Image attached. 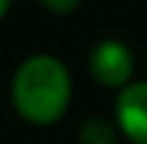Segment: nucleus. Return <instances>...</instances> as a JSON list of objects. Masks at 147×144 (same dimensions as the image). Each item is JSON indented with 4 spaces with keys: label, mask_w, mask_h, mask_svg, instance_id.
Returning <instances> with one entry per match:
<instances>
[{
    "label": "nucleus",
    "mask_w": 147,
    "mask_h": 144,
    "mask_svg": "<svg viewBox=\"0 0 147 144\" xmlns=\"http://www.w3.org/2000/svg\"><path fill=\"white\" fill-rule=\"evenodd\" d=\"M82 3H84V0H38V5H41L44 11H49V14H57V16L74 14V11H76Z\"/></svg>",
    "instance_id": "nucleus-5"
},
{
    "label": "nucleus",
    "mask_w": 147,
    "mask_h": 144,
    "mask_svg": "<svg viewBox=\"0 0 147 144\" xmlns=\"http://www.w3.org/2000/svg\"><path fill=\"white\" fill-rule=\"evenodd\" d=\"M120 131L115 120L106 117H87L79 125V144H117Z\"/></svg>",
    "instance_id": "nucleus-4"
},
{
    "label": "nucleus",
    "mask_w": 147,
    "mask_h": 144,
    "mask_svg": "<svg viewBox=\"0 0 147 144\" xmlns=\"http://www.w3.org/2000/svg\"><path fill=\"white\" fill-rule=\"evenodd\" d=\"M11 11V0H0V22L5 19V14Z\"/></svg>",
    "instance_id": "nucleus-6"
},
{
    "label": "nucleus",
    "mask_w": 147,
    "mask_h": 144,
    "mask_svg": "<svg viewBox=\"0 0 147 144\" xmlns=\"http://www.w3.org/2000/svg\"><path fill=\"white\" fill-rule=\"evenodd\" d=\"M11 106L25 123L47 128L65 117L74 98V79L60 57L38 52L25 57L11 76Z\"/></svg>",
    "instance_id": "nucleus-1"
},
{
    "label": "nucleus",
    "mask_w": 147,
    "mask_h": 144,
    "mask_svg": "<svg viewBox=\"0 0 147 144\" xmlns=\"http://www.w3.org/2000/svg\"><path fill=\"white\" fill-rule=\"evenodd\" d=\"M115 125L131 144H147V79H131L117 90Z\"/></svg>",
    "instance_id": "nucleus-3"
},
{
    "label": "nucleus",
    "mask_w": 147,
    "mask_h": 144,
    "mask_svg": "<svg viewBox=\"0 0 147 144\" xmlns=\"http://www.w3.org/2000/svg\"><path fill=\"white\" fill-rule=\"evenodd\" d=\"M87 71L101 87L120 90L134 79L136 71V54L120 38H101L87 52Z\"/></svg>",
    "instance_id": "nucleus-2"
}]
</instances>
